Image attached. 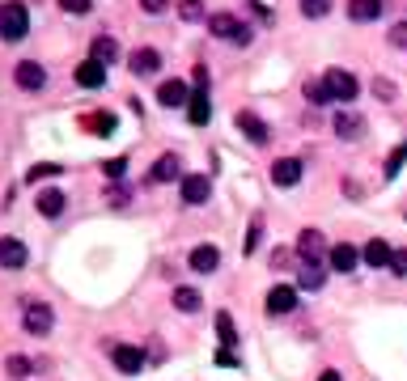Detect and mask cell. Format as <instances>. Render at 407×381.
I'll list each match as a JSON object with an SVG mask.
<instances>
[{
	"mask_svg": "<svg viewBox=\"0 0 407 381\" xmlns=\"http://www.w3.org/2000/svg\"><path fill=\"white\" fill-rule=\"evenodd\" d=\"M123 170H127V157H110V161L102 165V174H106L110 182H119V178H123Z\"/></svg>",
	"mask_w": 407,
	"mask_h": 381,
	"instance_id": "1f68e13d",
	"label": "cell"
},
{
	"mask_svg": "<svg viewBox=\"0 0 407 381\" xmlns=\"http://www.w3.org/2000/svg\"><path fill=\"white\" fill-rule=\"evenodd\" d=\"M81 127H85L89 136H110V131L119 127V119H115L110 110H89V115H81Z\"/></svg>",
	"mask_w": 407,
	"mask_h": 381,
	"instance_id": "7c38bea8",
	"label": "cell"
},
{
	"mask_svg": "<svg viewBox=\"0 0 407 381\" xmlns=\"http://www.w3.org/2000/svg\"><path fill=\"white\" fill-rule=\"evenodd\" d=\"M187 119H191L195 127H204V123L212 119V102H208V93H200V89L191 93V102H187Z\"/></svg>",
	"mask_w": 407,
	"mask_h": 381,
	"instance_id": "7402d4cb",
	"label": "cell"
},
{
	"mask_svg": "<svg viewBox=\"0 0 407 381\" xmlns=\"http://www.w3.org/2000/svg\"><path fill=\"white\" fill-rule=\"evenodd\" d=\"M178 13H183L187 21H195V17H204V4H200V0H183V4H178Z\"/></svg>",
	"mask_w": 407,
	"mask_h": 381,
	"instance_id": "e575fe53",
	"label": "cell"
},
{
	"mask_svg": "<svg viewBox=\"0 0 407 381\" xmlns=\"http://www.w3.org/2000/svg\"><path fill=\"white\" fill-rule=\"evenodd\" d=\"M191 81H195L200 93H208V68H204V64H195V76H191Z\"/></svg>",
	"mask_w": 407,
	"mask_h": 381,
	"instance_id": "f35d334b",
	"label": "cell"
},
{
	"mask_svg": "<svg viewBox=\"0 0 407 381\" xmlns=\"http://www.w3.org/2000/svg\"><path fill=\"white\" fill-rule=\"evenodd\" d=\"M327 259H331V267H336V271H344V276H348V271H357L361 250H357V246H348V242H340V246H331V254H327Z\"/></svg>",
	"mask_w": 407,
	"mask_h": 381,
	"instance_id": "2e32d148",
	"label": "cell"
},
{
	"mask_svg": "<svg viewBox=\"0 0 407 381\" xmlns=\"http://www.w3.org/2000/svg\"><path fill=\"white\" fill-rule=\"evenodd\" d=\"M89 4H93V0H59L64 13H89Z\"/></svg>",
	"mask_w": 407,
	"mask_h": 381,
	"instance_id": "74e56055",
	"label": "cell"
},
{
	"mask_svg": "<svg viewBox=\"0 0 407 381\" xmlns=\"http://www.w3.org/2000/svg\"><path fill=\"white\" fill-rule=\"evenodd\" d=\"M319 381H340V373H336V369H327V373H323Z\"/></svg>",
	"mask_w": 407,
	"mask_h": 381,
	"instance_id": "ee69618b",
	"label": "cell"
},
{
	"mask_svg": "<svg viewBox=\"0 0 407 381\" xmlns=\"http://www.w3.org/2000/svg\"><path fill=\"white\" fill-rule=\"evenodd\" d=\"M89 51H93V55H89V59H98V64H110V59H119V42H115V38H110V34H98V38H93V47H89Z\"/></svg>",
	"mask_w": 407,
	"mask_h": 381,
	"instance_id": "cb8c5ba5",
	"label": "cell"
},
{
	"mask_svg": "<svg viewBox=\"0 0 407 381\" xmlns=\"http://www.w3.org/2000/svg\"><path fill=\"white\" fill-rule=\"evenodd\" d=\"M25 34H30V13H25V4H21V0L0 4V38H4V42H21Z\"/></svg>",
	"mask_w": 407,
	"mask_h": 381,
	"instance_id": "6da1fadb",
	"label": "cell"
},
{
	"mask_svg": "<svg viewBox=\"0 0 407 381\" xmlns=\"http://www.w3.org/2000/svg\"><path fill=\"white\" fill-rule=\"evenodd\" d=\"M110 361H115V369H119V373H127V377L144 369V352H140V348H132V344H115V348H110Z\"/></svg>",
	"mask_w": 407,
	"mask_h": 381,
	"instance_id": "8992f818",
	"label": "cell"
},
{
	"mask_svg": "<svg viewBox=\"0 0 407 381\" xmlns=\"http://www.w3.org/2000/svg\"><path fill=\"white\" fill-rule=\"evenodd\" d=\"M361 131H365V119L361 115H352V110H340L336 115V136L340 140H357Z\"/></svg>",
	"mask_w": 407,
	"mask_h": 381,
	"instance_id": "d6986e66",
	"label": "cell"
},
{
	"mask_svg": "<svg viewBox=\"0 0 407 381\" xmlns=\"http://www.w3.org/2000/svg\"><path fill=\"white\" fill-rule=\"evenodd\" d=\"M234 123H238V131H242L251 144H268V123H263L255 110H238V119H234Z\"/></svg>",
	"mask_w": 407,
	"mask_h": 381,
	"instance_id": "ba28073f",
	"label": "cell"
},
{
	"mask_svg": "<svg viewBox=\"0 0 407 381\" xmlns=\"http://www.w3.org/2000/svg\"><path fill=\"white\" fill-rule=\"evenodd\" d=\"M374 93H378L382 102H395V85H391L386 76H378V81H374Z\"/></svg>",
	"mask_w": 407,
	"mask_h": 381,
	"instance_id": "d590c367",
	"label": "cell"
},
{
	"mask_svg": "<svg viewBox=\"0 0 407 381\" xmlns=\"http://www.w3.org/2000/svg\"><path fill=\"white\" fill-rule=\"evenodd\" d=\"M327 284V271H323V263H302L297 267V288H310V293H319Z\"/></svg>",
	"mask_w": 407,
	"mask_h": 381,
	"instance_id": "44dd1931",
	"label": "cell"
},
{
	"mask_svg": "<svg viewBox=\"0 0 407 381\" xmlns=\"http://www.w3.org/2000/svg\"><path fill=\"white\" fill-rule=\"evenodd\" d=\"M0 267L4 271H21L25 267V246L17 238H0Z\"/></svg>",
	"mask_w": 407,
	"mask_h": 381,
	"instance_id": "9a60e30c",
	"label": "cell"
},
{
	"mask_svg": "<svg viewBox=\"0 0 407 381\" xmlns=\"http://www.w3.org/2000/svg\"><path fill=\"white\" fill-rule=\"evenodd\" d=\"M4 369H8V373H13V377H25V373H30V369H34V365H30V361H25V356H8V361H4Z\"/></svg>",
	"mask_w": 407,
	"mask_h": 381,
	"instance_id": "836d02e7",
	"label": "cell"
},
{
	"mask_svg": "<svg viewBox=\"0 0 407 381\" xmlns=\"http://www.w3.org/2000/svg\"><path fill=\"white\" fill-rule=\"evenodd\" d=\"M382 0H348V17L352 21H378L382 17Z\"/></svg>",
	"mask_w": 407,
	"mask_h": 381,
	"instance_id": "603a6c76",
	"label": "cell"
},
{
	"mask_svg": "<svg viewBox=\"0 0 407 381\" xmlns=\"http://www.w3.org/2000/svg\"><path fill=\"white\" fill-rule=\"evenodd\" d=\"M297 254H302L306 263H319L323 254H331V246H327V238H323L319 229H302V238H297Z\"/></svg>",
	"mask_w": 407,
	"mask_h": 381,
	"instance_id": "5b68a950",
	"label": "cell"
},
{
	"mask_svg": "<svg viewBox=\"0 0 407 381\" xmlns=\"http://www.w3.org/2000/svg\"><path fill=\"white\" fill-rule=\"evenodd\" d=\"M208 30L217 38H229V42H251V25H242L234 13H212L208 17Z\"/></svg>",
	"mask_w": 407,
	"mask_h": 381,
	"instance_id": "3957f363",
	"label": "cell"
},
{
	"mask_svg": "<svg viewBox=\"0 0 407 381\" xmlns=\"http://www.w3.org/2000/svg\"><path fill=\"white\" fill-rule=\"evenodd\" d=\"M306 98H310L314 106H327V102H331V93H327L323 81H310V85H306Z\"/></svg>",
	"mask_w": 407,
	"mask_h": 381,
	"instance_id": "4dcf8cb0",
	"label": "cell"
},
{
	"mask_svg": "<svg viewBox=\"0 0 407 381\" xmlns=\"http://www.w3.org/2000/svg\"><path fill=\"white\" fill-rule=\"evenodd\" d=\"M323 85H327L331 102H352V98L361 93V81H357L352 72H344V68H331V72L323 76Z\"/></svg>",
	"mask_w": 407,
	"mask_h": 381,
	"instance_id": "7a4b0ae2",
	"label": "cell"
},
{
	"mask_svg": "<svg viewBox=\"0 0 407 381\" xmlns=\"http://www.w3.org/2000/svg\"><path fill=\"white\" fill-rule=\"evenodd\" d=\"M34 204H38L42 216H59V212H64V191H38Z\"/></svg>",
	"mask_w": 407,
	"mask_h": 381,
	"instance_id": "484cf974",
	"label": "cell"
},
{
	"mask_svg": "<svg viewBox=\"0 0 407 381\" xmlns=\"http://www.w3.org/2000/svg\"><path fill=\"white\" fill-rule=\"evenodd\" d=\"M170 178H178V157L174 153H161L157 165H153V182H170Z\"/></svg>",
	"mask_w": 407,
	"mask_h": 381,
	"instance_id": "d4e9b609",
	"label": "cell"
},
{
	"mask_svg": "<svg viewBox=\"0 0 407 381\" xmlns=\"http://www.w3.org/2000/svg\"><path fill=\"white\" fill-rule=\"evenodd\" d=\"M361 259L369 263V267H391V259H395V250L382 242V238H374V242H365V250H361Z\"/></svg>",
	"mask_w": 407,
	"mask_h": 381,
	"instance_id": "ffe728a7",
	"label": "cell"
},
{
	"mask_svg": "<svg viewBox=\"0 0 407 381\" xmlns=\"http://www.w3.org/2000/svg\"><path fill=\"white\" fill-rule=\"evenodd\" d=\"M157 68H161V55H157L153 47H136V51H132V72H136V76H153Z\"/></svg>",
	"mask_w": 407,
	"mask_h": 381,
	"instance_id": "e0dca14e",
	"label": "cell"
},
{
	"mask_svg": "<svg viewBox=\"0 0 407 381\" xmlns=\"http://www.w3.org/2000/svg\"><path fill=\"white\" fill-rule=\"evenodd\" d=\"M144 4V13H166L170 8V0H140Z\"/></svg>",
	"mask_w": 407,
	"mask_h": 381,
	"instance_id": "7bdbcfd3",
	"label": "cell"
},
{
	"mask_svg": "<svg viewBox=\"0 0 407 381\" xmlns=\"http://www.w3.org/2000/svg\"><path fill=\"white\" fill-rule=\"evenodd\" d=\"M157 102L161 106H187L191 102V89H187V81H161V89H157Z\"/></svg>",
	"mask_w": 407,
	"mask_h": 381,
	"instance_id": "8fae6325",
	"label": "cell"
},
{
	"mask_svg": "<svg viewBox=\"0 0 407 381\" xmlns=\"http://www.w3.org/2000/svg\"><path fill=\"white\" fill-rule=\"evenodd\" d=\"M259 233H263V216H255V221H251V233H246V254L259 246Z\"/></svg>",
	"mask_w": 407,
	"mask_h": 381,
	"instance_id": "8d00e7d4",
	"label": "cell"
},
{
	"mask_svg": "<svg viewBox=\"0 0 407 381\" xmlns=\"http://www.w3.org/2000/svg\"><path fill=\"white\" fill-rule=\"evenodd\" d=\"M106 81V64H98V59H85L81 68H76V85L81 89H98Z\"/></svg>",
	"mask_w": 407,
	"mask_h": 381,
	"instance_id": "ac0fdd59",
	"label": "cell"
},
{
	"mask_svg": "<svg viewBox=\"0 0 407 381\" xmlns=\"http://www.w3.org/2000/svg\"><path fill=\"white\" fill-rule=\"evenodd\" d=\"M200 293L195 288H174V310H183V314H200Z\"/></svg>",
	"mask_w": 407,
	"mask_h": 381,
	"instance_id": "4316f807",
	"label": "cell"
},
{
	"mask_svg": "<svg viewBox=\"0 0 407 381\" xmlns=\"http://www.w3.org/2000/svg\"><path fill=\"white\" fill-rule=\"evenodd\" d=\"M21 322H25V331H30V335H47V331L55 327V314H51L42 301H25V310H21Z\"/></svg>",
	"mask_w": 407,
	"mask_h": 381,
	"instance_id": "277c9868",
	"label": "cell"
},
{
	"mask_svg": "<svg viewBox=\"0 0 407 381\" xmlns=\"http://www.w3.org/2000/svg\"><path fill=\"white\" fill-rule=\"evenodd\" d=\"M297 310V288L293 284H276L268 293V314H293Z\"/></svg>",
	"mask_w": 407,
	"mask_h": 381,
	"instance_id": "9c48e42d",
	"label": "cell"
},
{
	"mask_svg": "<svg viewBox=\"0 0 407 381\" xmlns=\"http://www.w3.org/2000/svg\"><path fill=\"white\" fill-rule=\"evenodd\" d=\"M391 271H395V276H407V250H395V259H391Z\"/></svg>",
	"mask_w": 407,
	"mask_h": 381,
	"instance_id": "60d3db41",
	"label": "cell"
},
{
	"mask_svg": "<svg viewBox=\"0 0 407 381\" xmlns=\"http://www.w3.org/2000/svg\"><path fill=\"white\" fill-rule=\"evenodd\" d=\"M13 76H17V85H21V89H42V85H47V72H42V64H38V59H21Z\"/></svg>",
	"mask_w": 407,
	"mask_h": 381,
	"instance_id": "30bf717a",
	"label": "cell"
},
{
	"mask_svg": "<svg viewBox=\"0 0 407 381\" xmlns=\"http://www.w3.org/2000/svg\"><path fill=\"white\" fill-rule=\"evenodd\" d=\"M59 174H64V165H55V161H38V165H30L25 182H42V178H59Z\"/></svg>",
	"mask_w": 407,
	"mask_h": 381,
	"instance_id": "f1b7e54d",
	"label": "cell"
},
{
	"mask_svg": "<svg viewBox=\"0 0 407 381\" xmlns=\"http://www.w3.org/2000/svg\"><path fill=\"white\" fill-rule=\"evenodd\" d=\"M208 195H212L208 174H187V178H183V204L200 208V204H208Z\"/></svg>",
	"mask_w": 407,
	"mask_h": 381,
	"instance_id": "52a82bcc",
	"label": "cell"
},
{
	"mask_svg": "<svg viewBox=\"0 0 407 381\" xmlns=\"http://www.w3.org/2000/svg\"><path fill=\"white\" fill-rule=\"evenodd\" d=\"M217 339H221L225 348H234V344H238V327H234V318H229L225 310L217 314Z\"/></svg>",
	"mask_w": 407,
	"mask_h": 381,
	"instance_id": "83f0119b",
	"label": "cell"
},
{
	"mask_svg": "<svg viewBox=\"0 0 407 381\" xmlns=\"http://www.w3.org/2000/svg\"><path fill=\"white\" fill-rule=\"evenodd\" d=\"M391 42H395V47H403V51H407V21H399V25L391 30Z\"/></svg>",
	"mask_w": 407,
	"mask_h": 381,
	"instance_id": "b9f144b4",
	"label": "cell"
},
{
	"mask_svg": "<svg viewBox=\"0 0 407 381\" xmlns=\"http://www.w3.org/2000/svg\"><path fill=\"white\" fill-rule=\"evenodd\" d=\"M272 182H276V187H297V182H302V161H297V157H280V161L272 165Z\"/></svg>",
	"mask_w": 407,
	"mask_h": 381,
	"instance_id": "4fadbf2b",
	"label": "cell"
},
{
	"mask_svg": "<svg viewBox=\"0 0 407 381\" xmlns=\"http://www.w3.org/2000/svg\"><path fill=\"white\" fill-rule=\"evenodd\" d=\"M403 161H407V140L386 157V178H399V170H403Z\"/></svg>",
	"mask_w": 407,
	"mask_h": 381,
	"instance_id": "f546056e",
	"label": "cell"
},
{
	"mask_svg": "<svg viewBox=\"0 0 407 381\" xmlns=\"http://www.w3.org/2000/svg\"><path fill=\"white\" fill-rule=\"evenodd\" d=\"M302 13L306 17H327L331 13V0H302Z\"/></svg>",
	"mask_w": 407,
	"mask_h": 381,
	"instance_id": "d6a6232c",
	"label": "cell"
},
{
	"mask_svg": "<svg viewBox=\"0 0 407 381\" xmlns=\"http://www.w3.org/2000/svg\"><path fill=\"white\" fill-rule=\"evenodd\" d=\"M217 365H221V369H238V356H234L229 348H221V352H217Z\"/></svg>",
	"mask_w": 407,
	"mask_h": 381,
	"instance_id": "ab89813d",
	"label": "cell"
},
{
	"mask_svg": "<svg viewBox=\"0 0 407 381\" xmlns=\"http://www.w3.org/2000/svg\"><path fill=\"white\" fill-rule=\"evenodd\" d=\"M187 263H191V271H200V276H212V271L221 267V250H217V246H195Z\"/></svg>",
	"mask_w": 407,
	"mask_h": 381,
	"instance_id": "5bb4252c",
	"label": "cell"
}]
</instances>
